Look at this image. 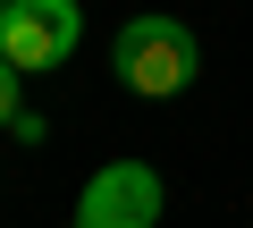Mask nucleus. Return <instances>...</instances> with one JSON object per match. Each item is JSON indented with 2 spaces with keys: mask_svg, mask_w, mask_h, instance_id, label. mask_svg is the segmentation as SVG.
<instances>
[{
  "mask_svg": "<svg viewBox=\"0 0 253 228\" xmlns=\"http://www.w3.org/2000/svg\"><path fill=\"white\" fill-rule=\"evenodd\" d=\"M110 68H118V85L135 93V101H169V93H186V85H194L203 43H194V26H186V17L144 9V17H126V26H118Z\"/></svg>",
  "mask_w": 253,
  "mask_h": 228,
  "instance_id": "nucleus-1",
  "label": "nucleus"
},
{
  "mask_svg": "<svg viewBox=\"0 0 253 228\" xmlns=\"http://www.w3.org/2000/svg\"><path fill=\"white\" fill-rule=\"evenodd\" d=\"M76 43H84V9L76 0H9V9H0V59H9L17 76L68 68Z\"/></svg>",
  "mask_w": 253,
  "mask_h": 228,
  "instance_id": "nucleus-2",
  "label": "nucleus"
},
{
  "mask_svg": "<svg viewBox=\"0 0 253 228\" xmlns=\"http://www.w3.org/2000/svg\"><path fill=\"white\" fill-rule=\"evenodd\" d=\"M0 9H9V0H0Z\"/></svg>",
  "mask_w": 253,
  "mask_h": 228,
  "instance_id": "nucleus-5",
  "label": "nucleus"
},
{
  "mask_svg": "<svg viewBox=\"0 0 253 228\" xmlns=\"http://www.w3.org/2000/svg\"><path fill=\"white\" fill-rule=\"evenodd\" d=\"M17 110H26V101H17V68L0 59V127H17Z\"/></svg>",
  "mask_w": 253,
  "mask_h": 228,
  "instance_id": "nucleus-4",
  "label": "nucleus"
},
{
  "mask_svg": "<svg viewBox=\"0 0 253 228\" xmlns=\"http://www.w3.org/2000/svg\"><path fill=\"white\" fill-rule=\"evenodd\" d=\"M161 220V169L152 161H101L76 194V228H152Z\"/></svg>",
  "mask_w": 253,
  "mask_h": 228,
  "instance_id": "nucleus-3",
  "label": "nucleus"
}]
</instances>
